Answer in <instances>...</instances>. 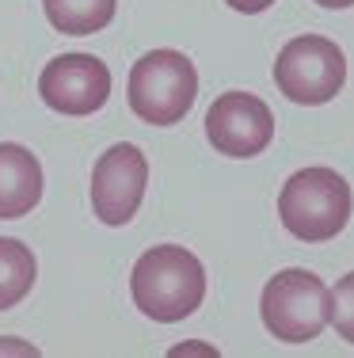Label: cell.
<instances>
[{"label": "cell", "instance_id": "6da1fadb", "mask_svg": "<svg viewBox=\"0 0 354 358\" xmlns=\"http://www.w3.org/2000/svg\"><path fill=\"white\" fill-rule=\"evenodd\" d=\"M130 294L133 305L149 320L175 324L187 320L206 297V267L195 252L179 244H160L149 248L130 271Z\"/></svg>", "mask_w": 354, "mask_h": 358}, {"label": "cell", "instance_id": "7a4b0ae2", "mask_svg": "<svg viewBox=\"0 0 354 358\" xmlns=\"http://www.w3.org/2000/svg\"><path fill=\"white\" fill-rule=\"evenodd\" d=\"M354 194L347 179L332 168H301L278 191V217L286 233L305 244H324L347 229Z\"/></svg>", "mask_w": 354, "mask_h": 358}, {"label": "cell", "instance_id": "3957f363", "mask_svg": "<svg viewBox=\"0 0 354 358\" xmlns=\"http://www.w3.org/2000/svg\"><path fill=\"white\" fill-rule=\"evenodd\" d=\"M198 96L195 62L179 50H149L138 57L126 84L130 110L149 126H175L187 118Z\"/></svg>", "mask_w": 354, "mask_h": 358}, {"label": "cell", "instance_id": "277c9868", "mask_svg": "<svg viewBox=\"0 0 354 358\" xmlns=\"http://www.w3.org/2000/svg\"><path fill=\"white\" fill-rule=\"evenodd\" d=\"M259 313L274 339L282 343H309L327 328V286L313 271H278L263 286Z\"/></svg>", "mask_w": 354, "mask_h": 358}, {"label": "cell", "instance_id": "5b68a950", "mask_svg": "<svg viewBox=\"0 0 354 358\" xmlns=\"http://www.w3.org/2000/svg\"><path fill=\"white\" fill-rule=\"evenodd\" d=\"M274 84L286 99L305 107H320L335 99L347 84V57L332 38L297 35L282 46L274 62Z\"/></svg>", "mask_w": 354, "mask_h": 358}, {"label": "cell", "instance_id": "8992f818", "mask_svg": "<svg viewBox=\"0 0 354 358\" xmlns=\"http://www.w3.org/2000/svg\"><path fill=\"white\" fill-rule=\"evenodd\" d=\"M149 187V160L138 145L118 141L91 168V210L103 225H126Z\"/></svg>", "mask_w": 354, "mask_h": 358}, {"label": "cell", "instance_id": "52a82bcc", "mask_svg": "<svg viewBox=\"0 0 354 358\" xmlns=\"http://www.w3.org/2000/svg\"><path fill=\"white\" fill-rule=\"evenodd\" d=\"M206 138L221 157H259L274 141V115L251 92H225L206 110Z\"/></svg>", "mask_w": 354, "mask_h": 358}, {"label": "cell", "instance_id": "ba28073f", "mask_svg": "<svg viewBox=\"0 0 354 358\" xmlns=\"http://www.w3.org/2000/svg\"><path fill=\"white\" fill-rule=\"evenodd\" d=\"M38 96L57 115L84 118L107 103V96H111V69L91 54H61L42 69Z\"/></svg>", "mask_w": 354, "mask_h": 358}, {"label": "cell", "instance_id": "9c48e42d", "mask_svg": "<svg viewBox=\"0 0 354 358\" xmlns=\"http://www.w3.org/2000/svg\"><path fill=\"white\" fill-rule=\"evenodd\" d=\"M42 199V164L31 149L0 141V221L27 217Z\"/></svg>", "mask_w": 354, "mask_h": 358}, {"label": "cell", "instance_id": "30bf717a", "mask_svg": "<svg viewBox=\"0 0 354 358\" xmlns=\"http://www.w3.org/2000/svg\"><path fill=\"white\" fill-rule=\"evenodd\" d=\"M115 4L118 0H42L50 27L61 31V35H73V38L103 31L115 20Z\"/></svg>", "mask_w": 354, "mask_h": 358}, {"label": "cell", "instance_id": "8fae6325", "mask_svg": "<svg viewBox=\"0 0 354 358\" xmlns=\"http://www.w3.org/2000/svg\"><path fill=\"white\" fill-rule=\"evenodd\" d=\"M35 278H38V263L31 248H23L12 236H0V313L15 309L31 294Z\"/></svg>", "mask_w": 354, "mask_h": 358}, {"label": "cell", "instance_id": "7c38bea8", "mask_svg": "<svg viewBox=\"0 0 354 358\" xmlns=\"http://www.w3.org/2000/svg\"><path fill=\"white\" fill-rule=\"evenodd\" d=\"M327 324L339 331V339L354 343V271L327 289Z\"/></svg>", "mask_w": 354, "mask_h": 358}, {"label": "cell", "instance_id": "4fadbf2b", "mask_svg": "<svg viewBox=\"0 0 354 358\" xmlns=\"http://www.w3.org/2000/svg\"><path fill=\"white\" fill-rule=\"evenodd\" d=\"M225 4H229L233 12H244V15H256V12H267V8L274 4V0H225Z\"/></svg>", "mask_w": 354, "mask_h": 358}, {"label": "cell", "instance_id": "5bb4252c", "mask_svg": "<svg viewBox=\"0 0 354 358\" xmlns=\"http://www.w3.org/2000/svg\"><path fill=\"white\" fill-rule=\"evenodd\" d=\"M316 4H324V8H351L354 0H316Z\"/></svg>", "mask_w": 354, "mask_h": 358}]
</instances>
